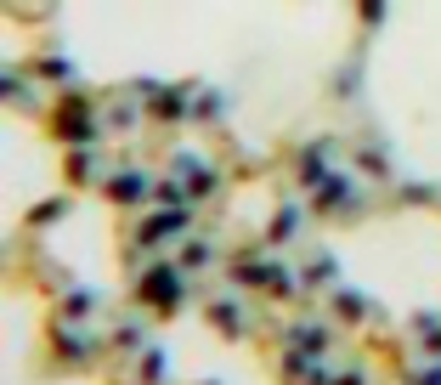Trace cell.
Masks as SVG:
<instances>
[{
  "label": "cell",
  "instance_id": "1",
  "mask_svg": "<svg viewBox=\"0 0 441 385\" xmlns=\"http://www.w3.org/2000/svg\"><path fill=\"white\" fill-rule=\"evenodd\" d=\"M147 295H158V301H176V278H170V272H158V278L147 284Z\"/></svg>",
  "mask_w": 441,
  "mask_h": 385
}]
</instances>
